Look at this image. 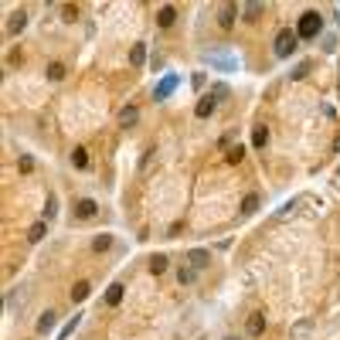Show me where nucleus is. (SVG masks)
I'll list each match as a JSON object with an SVG mask.
<instances>
[{
  "mask_svg": "<svg viewBox=\"0 0 340 340\" xmlns=\"http://www.w3.org/2000/svg\"><path fill=\"white\" fill-rule=\"evenodd\" d=\"M136 119H139V109H136V106H126V109H119V126H123V130L136 126Z\"/></svg>",
  "mask_w": 340,
  "mask_h": 340,
  "instance_id": "10",
  "label": "nucleus"
},
{
  "mask_svg": "<svg viewBox=\"0 0 340 340\" xmlns=\"http://www.w3.org/2000/svg\"><path fill=\"white\" fill-rule=\"evenodd\" d=\"M266 143H269V130H266V126H255V130H252V146L262 150Z\"/></svg>",
  "mask_w": 340,
  "mask_h": 340,
  "instance_id": "20",
  "label": "nucleus"
},
{
  "mask_svg": "<svg viewBox=\"0 0 340 340\" xmlns=\"http://www.w3.org/2000/svg\"><path fill=\"white\" fill-rule=\"evenodd\" d=\"M55 327V313L48 310V313H41V320H38V334H48Z\"/></svg>",
  "mask_w": 340,
  "mask_h": 340,
  "instance_id": "23",
  "label": "nucleus"
},
{
  "mask_svg": "<svg viewBox=\"0 0 340 340\" xmlns=\"http://www.w3.org/2000/svg\"><path fill=\"white\" fill-rule=\"evenodd\" d=\"M55 214H58V198H55V194H48V204H45V221H55Z\"/></svg>",
  "mask_w": 340,
  "mask_h": 340,
  "instance_id": "24",
  "label": "nucleus"
},
{
  "mask_svg": "<svg viewBox=\"0 0 340 340\" xmlns=\"http://www.w3.org/2000/svg\"><path fill=\"white\" fill-rule=\"evenodd\" d=\"M235 17H238V3H221V7H218V24H221L225 31L235 24Z\"/></svg>",
  "mask_w": 340,
  "mask_h": 340,
  "instance_id": "3",
  "label": "nucleus"
},
{
  "mask_svg": "<svg viewBox=\"0 0 340 340\" xmlns=\"http://www.w3.org/2000/svg\"><path fill=\"white\" fill-rule=\"evenodd\" d=\"M174 21H177V10H174L170 3H163V7L157 10V24H160V27H170Z\"/></svg>",
  "mask_w": 340,
  "mask_h": 340,
  "instance_id": "11",
  "label": "nucleus"
},
{
  "mask_svg": "<svg viewBox=\"0 0 340 340\" xmlns=\"http://www.w3.org/2000/svg\"><path fill=\"white\" fill-rule=\"evenodd\" d=\"M177 279H181L184 286H187V282H194V269H181V272H177Z\"/></svg>",
  "mask_w": 340,
  "mask_h": 340,
  "instance_id": "28",
  "label": "nucleus"
},
{
  "mask_svg": "<svg viewBox=\"0 0 340 340\" xmlns=\"http://www.w3.org/2000/svg\"><path fill=\"white\" fill-rule=\"evenodd\" d=\"M214 109H218V99L207 92V95H201V99H198V106H194V116H198V119H207Z\"/></svg>",
  "mask_w": 340,
  "mask_h": 340,
  "instance_id": "4",
  "label": "nucleus"
},
{
  "mask_svg": "<svg viewBox=\"0 0 340 340\" xmlns=\"http://www.w3.org/2000/svg\"><path fill=\"white\" fill-rule=\"evenodd\" d=\"M306 71H310V62H299L296 71H293V78H306Z\"/></svg>",
  "mask_w": 340,
  "mask_h": 340,
  "instance_id": "27",
  "label": "nucleus"
},
{
  "mask_svg": "<svg viewBox=\"0 0 340 340\" xmlns=\"http://www.w3.org/2000/svg\"><path fill=\"white\" fill-rule=\"evenodd\" d=\"M143 62H146V45L139 41V45H133V48H130V65H133V68H139Z\"/></svg>",
  "mask_w": 340,
  "mask_h": 340,
  "instance_id": "13",
  "label": "nucleus"
},
{
  "mask_svg": "<svg viewBox=\"0 0 340 340\" xmlns=\"http://www.w3.org/2000/svg\"><path fill=\"white\" fill-rule=\"evenodd\" d=\"M89 293H92V286H89L85 279H82V282H75V286H71V303H82Z\"/></svg>",
  "mask_w": 340,
  "mask_h": 340,
  "instance_id": "15",
  "label": "nucleus"
},
{
  "mask_svg": "<svg viewBox=\"0 0 340 340\" xmlns=\"http://www.w3.org/2000/svg\"><path fill=\"white\" fill-rule=\"evenodd\" d=\"M167 266H170V262H167V255H150V272H153V275H163Z\"/></svg>",
  "mask_w": 340,
  "mask_h": 340,
  "instance_id": "16",
  "label": "nucleus"
},
{
  "mask_svg": "<svg viewBox=\"0 0 340 340\" xmlns=\"http://www.w3.org/2000/svg\"><path fill=\"white\" fill-rule=\"evenodd\" d=\"M71 163H75L78 170H85V167H89V150H85V146H75V150H71Z\"/></svg>",
  "mask_w": 340,
  "mask_h": 340,
  "instance_id": "14",
  "label": "nucleus"
},
{
  "mask_svg": "<svg viewBox=\"0 0 340 340\" xmlns=\"http://www.w3.org/2000/svg\"><path fill=\"white\" fill-rule=\"evenodd\" d=\"M334 150H337V153H340V133H337V139H334Z\"/></svg>",
  "mask_w": 340,
  "mask_h": 340,
  "instance_id": "32",
  "label": "nucleus"
},
{
  "mask_svg": "<svg viewBox=\"0 0 340 340\" xmlns=\"http://www.w3.org/2000/svg\"><path fill=\"white\" fill-rule=\"evenodd\" d=\"M187 262H191L194 269H204V266H211V252H207V249H191V252H187Z\"/></svg>",
  "mask_w": 340,
  "mask_h": 340,
  "instance_id": "6",
  "label": "nucleus"
},
{
  "mask_svg": "<svg viewBox=\"0 0 340 340\" xmlns=\"http://www.w3.org/2000/svg\"><path fill=\"white\" fill-rule=\"evenodd\" d=\"M62 14H65V21H75V17H78V7L65 3V7H62Z\"/></svg>",
  "mask_w": 340,
  "mask_h": 340,
  "instance_id": "29",
  "label": "nucleus"
},
{
  "mask_svg": "<svg viewBox=\"0 0 340 340\" xmlns=\"http://www.w3.org/2000/svg\"><path fill=\"white\" fill-rule=\"evenodd\" d=\"M228 340H235V337H228Z\"/></svg>",
  "mask_w": 340,
  "mask_h": 340,
  "instance_id": "33",
  "label": "nucleus"
},
{
  "mask_svg": "<svg viewBox=\"0 0 340 340\" xmlns=\"http://www.w3.org/2000/svg\"><path fill=\"white\" fill-rule=\"evenodd\" d=\"M320 31H323V17H320L317 10H306V14L299 17V24H296L299 41H313V38H320Z\"/></svg>",
  "mask_w": 340,
  "mask_h": 340,
  "instance_id": "1",
  "label": "nucleus"
},
{
  "mask_svg": "<svg viewBox=\"0 0 340 340\" xmlns=\"http://www.w3.org/2000/svg\"><path fill=\"white\" fill-rule=\"evenodd\" d=\"M296 48H299V34H296L293 27H282V31L275 34V41H272V51H275V58H289Z\"/></svg>",
  "mask_w": 340,
  "mask_h": 340,
  "instance_id": "2",
  "label": "nucleus"
},
{
  "mask_svg": "<svg viewBox=\"0 0 340 340\" xmlns=\"http://www.w3.org/2000/svg\"><path fill=\"white\" fill-rule=\"evenodd\" d=\"M259 204H262L259 194H249V198L242 201V214H255V211H259Z\"/></svg>",
  "mask_w": 340,
  "mask_h": 340,
  "instance_id": "21",
  "label": "nucleus"
},
{
  "mask_svg": "<svg viewBox=\"0 0 340 340\" xmlns=\"http://www.w3.org/2000/svg\"><path fill=\"white\" fill-rule=\"evenodd\" d=\"M92 249H95V252H109V249H113V235H99V238L92 242Z\"/></svg>",
  "mask_w": 340,
  "mask_h": 340,
  "instance_id": "25",
  "label": "nucleus"
},
{
  "mask_svg": "<svg viewBox=\"0 0 340 340\" xmlns=\"http://www.w3.org/2000/svg\"><path fill=\"white\" fill-rule=\"evenodd\" d=\"M337 89H340V85H337Z\"/></svg>",
  "mask_w": 340,
  "mask_h": 340,
  "instance_id": "34",
  "label": "nucleus"
},
{
  "mask_svg": "<svg viewBox=\"0 0 340 340\" xmlns=\"http://www.w3.org/2000/svg\"><path fill=\"white\" fill-rule=\"evenodd\" d=\"M17 170H21V174H31V170H34V160H31V157H21V160H17Z\"/></svg>",
  "mask_w": 340,
  "mask_h": 340,
  "instance_id": "26",
  "label": "nucleus"
},
{
  "mask_svg": "<svg viewBox=\"0 0 340 340\" xmlns=\"http://www.w3.org/2000/svg\"><path fill=\"white\" fill-rule=\"evenodd\" d=\"M262 10H266L262 3H245V10H242V14H245V21H249V24H255V21L262 17Z\"/></svg>",
  "mask_w": 340,
  "mask_h": 340,
  "instance_id": "17",
  "label": "nucleus"
},
{
  "mask_svg": "<svg viewBox=\"0 0 340 340\" xmlns=\"http://www.w3.org/2000/svg\"><path fill=\"white\" fill-rule=\"evenodd\" d=\"M45 75H48V78H51V82H62V78H65V65H62V62H51V65H48V71H45Z\"/></svg>",
  "mask_w": 340,
  "mask_h": 340,
  "instance_id": "22",
  "label": "nucleus"
},
{
  "mask_svg": "<svg viewBox=\"0 0 340 340\" xmlns=\"http://www.w3.org/2000/svg\"><path fill=\"white\" fill-rule=\"evenodd\" d=\"M48 235V221H38V225H31V231H27V242H41Z\"/></svg>",
  "mask_w": 340,
  "mask_h": 340,
  "instance_id": "19",
  "label": "nucleus"
},
{
  "mask_svg": "<svg viewBox=\"0 0 340 340\" xmlns=\"http://www.w3.org/2000/svg\"><path fill=\"white\" fill-rule=\"evenodd\" d=\"M95 211H99V204L92 201V198H82V201L75 204V214H78L82 221H89V218H95Z\"/></svg>",
  "mask_w": 340,
  "mask_h": 340,
  "instance_id": "5",
  "label": "nucleus"
},
{
  "mask_svg": "<svg viewBox=\"0 0 340 340\" xmlns=\"http://www.w3.org/2000/svg\"><path fill=\"white\" fill-rule=\"evenodd\" d=\"M174 89H177V75H163V82H160V85H157V92H153V95H157V102H163Z\"/></svg>",
  "mask_w": 340,
  "mask_h": 340,
  "instance_id": "7",
  "label": "nucleus"
},
{
  "mask_svg": "<svg viewBox=\"0 0 340 340\" xmlns=\"http://www.w3.org/2000/svg\"><path fill=\"white\" fill-rule=\"evenodd\" d=\"M245 330H249L252 337H262V334H266V317H262V313H252L249 323H245Z\"/></svg>",
  "mask_w": 340,
  "mask_h": 340,
  "instance_id": "9",
  "label": "nucleus"
},
{
  "mask_svg": "<svg viewBox=\"0 0 340 340\" xmlns=\"http://www.w3.org/2000/svg\"><path fill=\"white\" fill-rule=\"evenodd\" d=\"M24 24H27V14H24V10H14V14H10V21H7V34L24 31Z\"/></svg>",
  "mask_w": 340,
  "mask_h": 340,
  "instance_id": "12",
  "label": "nucleus"
},
{
  "mask_svg": "<svg viewBox=\"0 0 340 340\" xmlns=\"http://www.w3.org/2000/svg\"><path fill=\"white\" fill-rule=\"evenodd\" d=\"M225 160H228V163H242V160H245V146H242V143H238V146H228V150H225Z\"/></svg>",
  "mask_w": 340,
  "mask_h": 340,
  "instance_id": "18",
  "label": "nucleus"
},
{
  "mask_svg": "<svg viewBox=\"0 0 340 340\" xmlns=\"http://www.w3.org/2000/svg\"><path fill=\"white\" fill-rule=\"evenodd\" d=\"M211 95H214V99H225V95H228V85H214Z\"/></svg>",
  "mask_w": 340,
  "mask_h": 340,
  "instance_id": "30",
  "label": "nucleus"
},
{
  "mask_svg": "<svg viewBox=\"0 0 340 340\" xmlns=\"http://www.w3.org/2000/svg\"><path fill=\"white\" fill-rule=\"evenodd\" d=\"M123 293H126V286H123V282H113V286L106 289V306H119V303H123Z\"/></svg>",
  "mask_w": 340,
  "mask_h": 340,
  "instance_id": "8",
  "label": "nucleus"
},
{
  "mask_svg": "<svg viewBox=\"0 0 340 340\" xmlns=\"http://www.w3.org/2000/svg\"><path fill=\"white\" fill-rule=\"evenodd\" d=\"M75 327H78V317H75V320H71V323H68V327H65V330H62V334H58V337L65 340V337H68V334H71V330H75Z\"/></svg>",
  "mask_w": 340,
  "mask_h": 340,
  "instance_id": "31",
  "label": "nucleus"
}]
</instances>
